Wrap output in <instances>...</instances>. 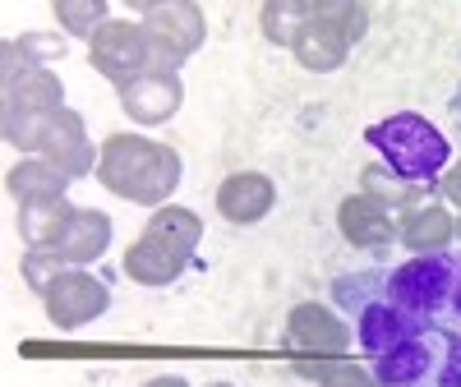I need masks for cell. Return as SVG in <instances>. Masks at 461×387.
<instances>
[{
  "label": "cell",
  "instance_id": "cell-1",
  "mask_svg": "<svg viewBox=\"0 0 461 387\" xmlns=\"http://www.w3.org/2000/svg\"><path fill=\"white\" fill-rule=\"evenodd\" d=\"M97 158V180L115 194L143 208H167L171 194L180 189L185 162L171 143L143 139V134H111Z\"/></svg>",
  "mask_w": 461,
  "mask_h": 387
},
{
  "label": "cell",
  "instance_id": "cell-2",
  "mask_svg": "<svg viewBox=\"0 0 461 387\" xmlns=\"http://www.w3.org/2000/svg\"><path fill=\"white\" fill-rule=\"evenodd\" d=\"M332 300L346 309V314H356V341L365 356H388L397 351L402 341H411L420 328V319H411L402 304H393L388 295V273H346L332 282Z\"/></svg>",
  "mask_w": 461,
  "mask_h": 387
},
{
  "label": "cell",
  "instance_id": "cell-3",
  "mask_svg": "<svg viewBox=\"0 0 461 387\" xmlns=\"http://www.w3.org/2000/svg\"><path fill=\"white\" fill-rule=\"evenodd\" d=\"M365 139L383 152L388 171H397L402 180H415V184H434V180L452 166V143H447V134H438L420 111H397V115H388V121L369 125Z\"/></svg>",
  "mask_w": 461,
  "mask_h": 387
},
{
  "label": "cell",
  "instance_id": "cell-4",
  "mask_svg": "<svg viewBox=\"0 0 461 387\" xmlns=\"http://www.w3.org/2000/svg\"><path fill=\"white\" fill-rule=\"evenodd\" d=\"M60 111H65L60 74L56 69H28V74L5 84V97H0V134H5V143L19 148V152H37L47 125Z\"/></svg>",
  "mask_w": 461,
  "mask_h": 387
},
{
  "label": "cell",
  "instance_id": "cell-5",
  "mask_svg": "<svg viewBox=\"0 0 461 387\" xmlns=\"http://www.w3.org/2000/svg\"><path fill=\"white\" fill-rule=\"evenodd\" d=\"M365 32H369V10L360 0H314L310 23H304L291 51L310 74H332L341 69L346 51L365 42Z\"/></svg>",
  "mask_w": 461,
  "mask_h": 387
},
{
  "label": "cell",
  "instance_id": "cell-6",
  "mask_svg": "<svg viewBox=\"0 0 461 387\" xmlns=\"http://www.w3.org/2000/svg\"><path fill=\"white\" fill-rule=\"evenodd\" d=\"M139 23L148 28V47H152L148 74H180V65L208 37V19L194 0H167V5L148 0V5H139Z\"/></svg>",
  "mask_w": 461,
  "mask_h": 387
},
{
  "label": "cell",
  "instance_id": "cell-7",
  "mask_svg": "<svg viewBox=\"0 0 461 387\" xmlns=\"http://www.w3.org/2000/svg\"><path fill=\"white\" fill-rule=\"evenodd\" d=\"M456 277H461V258L452 249L447 254H415V258H406L402 267L388 273V295H393V304L406 309L411 319L429 323V319L443 314V309H452Z\"/></svg>",
  "mask_w": 461,
  "mask_h": 387
},
{
  "label": "cell",
  "instance_id": "cell-8",
  "mask_svg": "<svg viewBox=\"0 0 461 387\" xmlns=\"http://www.w3.org/2000/svg\"><path fill=\"white\" fill-rule=\"evenodd\" d=\"M42 304H47V319L60 332H79L111 309V291H106L102 277L88 273V267H65V273L42 291Z\"/></svg>",
  "mask_w": 461,
  "mask_h": 387
},
{
  "label": "cell",
  "instance_id": "cell-9",
  "mask_svg": "<svg viewBox=\"0 0 461 387\" xmlns=\"http://www.w3.org/2000/svg\"><path fill=\"white\" fill-rule=\"evenodd\" d=\"M148 28L143 23H130V19H106L102 32L88 42V60L93 69L102 74V79H111L115 88L139 79V74H148Z\"/></svg>",
  "mask_w": 461,
  "mask_h": 387
},
{
  "label": "cell",
  "instance_id": "cell-10",
  "mask_svg": "<svg viewBox=\"0 0 461 387\" xmlns=\"http://www.w3.org/2000/svg\"><path fill=\"white\" fill-rule=\"evenodd\" d=\"M37 158H47V162H51L56 171H65L69 180H84V176H97V158H102V152H93V139H88L84 115L65 106L56 121L47 125Z\"/></svg>",
  "mask_w": 461,
  "mask_h": 387
},
{
  "label": "cell",
  "instance_id": "cell-11",
  "mask_svg": "<svg viewBox=\"0 0 461 387\" xmlns=\"http://www.w3.org/2000/svg\"><path fill=\"white\" fill-rule=\"evenodd\" d=\"M286 346L314 351V356H346L351 351V328H346V319H337L328 304L300 300L286 319Z\"/></svg>",
  "mask_w": 461,
  "mask_h": 387
},
{
  "label": "cell",
  "instance_id": "cell-12",
  "mask_svg": "<svg viewBox=\"0 0 461 387\" xmlns=\"http://www.w3.org/2000/svg\"><path fill=\"white\" fill-rule=\"evenodd\" d=\"M121 111L134 125H167L185 106V84L180 74H139V79L121 84Z\"/></svg>",
  "mask_w": 461,
  "mask_h": 387
},
{
  "label": "cell",
  "instance_id": "cell-13",
  "mask_svg": "<svg viewBox=\"0 0 461 387\" xmlns=\"http://www.w3.org/2000/svg\"><path fill=\"white\" fill-rule=\"evenodd\" d=\"M277 208V184L263 171H236L217 184V212L230 226H254Z\"/></svg>",
  "mask_w": 461,
  "mask_h": 387
},
{
  "label": "cell",
  "instance_id": "cell-14",
  "mask_svg": "<svg viewBox=\"0 0 461 387\" xmlns=\"http://www.w3.org/2000/svg\"><path fill=\"white\" fill-rule=\"evenodd\" d=\"M185 267H194V258H189L185 249H176L171 240L152 236V230H143V236L130 245V254H125V273H130V282L152 286V291L180 282V277H185Z\"/></svg>",
  "mask_w": 461,
  "mask_h": 387
},
{
  "label": "cell",
  "instance_id": "cell-15",
  "mask_svg": "<svg viewBox=\"0 0 461 387\" xmlns=\"http://www.w3.org/2000/svg\"><path fill=\"white\" fill-rule=\"evenodd\" d=\"M111 236H115V226H111L106 212H97V208H74L51 254H56L65 267H88V263H97V258L106 254Z\"/></svg>",
  "mask_w": 461,
  "mask_h": 387
},
{
  "label": "cell",
  "instance_id": "cell-16",
  "mask_svg": "<svg viewBox=\"0 0 461 387\" xmlns=\"http://www.w3.org/2000/svg\"><path fill=\"white\" fill-rule=\"evenodd\" d=\"M337 230L356 249H388L397 240V217L365 194H351V199L337 203Z\"/></svg>",
  "mask_w": 461,
  "mask_h": 387
},
{
  "label": "cell",
  "instance_id": "cell-17",
  "mask_svg": "<svg viewBox=\"0 0 461 387\" xmlns=\"http://www.w3.org/2000/svg\"><path fill=\"white\" fill-rule=\"evenodd\" d=\"M456 240V217L447 212V203H420L397 221V245L415 254H447V245Z\"/></svg>",
  "mask_w": 461,
  "mask_h": 387
},
{
  "label": "cell",
  "instance_id": "cell-18",
  "mask_svg": "<svg viewBox=\"0 0 461 387\" xmlns=\"http://www.w3.org/2000/svg\"><path fill=\"white\" fill-rule=\"evenodd\" d=\"M434 364V328L425 323L411 341H402L397 351L374 360V382L378 387H420Z\"/></svg>",
  "mask_w": 461,
  "mask_h": 387
},
{
  "label": "cell",
  "instance_id": "cell-19",
  "mask_svg": "<svg viewBox=\"0 0 461 387\" xmlns=\"http://www.w3.org/2000/svg\"><path fill=\"white\" fill-rule=\"evenodd\" d=\"M0 56H5V65H0V79H19V74L28 69H51V60L65 56V42L56 32H23V37H10L5 47H0Z\"/></svg>",
  "mask_w": 461,
  "mask_h": 387
},
{
  "label": "cell",
  "instance_id": "cell-20",
  "mask_svg": "<svg viewBox=\"0 0 461 387\" xmlns=\"http://www.w3.org/2000/svg\"><path fill=\"white\" fill-rule=\"evenodd\" d=\"M5 189H10V199H19V203H32V199H65L69 176L56 171L47 158H23V162L10 166Z\"/></svg>",
  "mask_w": 461,
  "mask_h": 387
},
{
  "label": "cell",
  "instance_id": "cell-21",
  "mask_svg": "<svg viewBox=\"0 0 461 387\" xmlns=\"http://www.w3.org/2000/svg\"><path fill=\"white\" fill-rule=\"evenodd\" d=\"M69 203L65 199H32V203H19V240L28 245V249H56V240H60V230H65V221H69Z\"/></svg>",
  "mask_w": 461,
  "mask_h": 387
},
{
  "label": "cell",
  "instance_id": "cell-22",
  "mask_svg": "<svg viewBox=\"0 0 461 387\" xmlns=\"http://www.w3.org/2000/svg\"><path fill=\"white\" fill-rule=\"evenodd\" d=\"M429 189L434 184H415V180H402L397 171H388V166H365L360 171V194L365 199H374V203H383V208H420V203H429Z\"/></svg>",
  "mask_w": 461,
  "mask_h": 387
},
{
  "label": "cell",
  "instance_id": "cell-23",
  "mask_svg": "<svg viewBox=\"0 0 461 387\" xmlns=\"http://www.w3.org/2000/svg\"><path fill=\"white\" fill-rule=\"evenodd\" d=\"M143 230H152V236H162V240H171L176 249H185L189 258L199 263V245H203V221H199V212H189V208H152V217H148V226Z\"/></svg>",
  "mask_w": 461,
  "mask_h": 387
},
{
  "label": "cell",
  "instance_id": "cell-24",
  "mask_svg": "<svg viewBox=\"0 0 461 387\" xmlns=\"http://www.w3.org/2000/svg\"><path fill=\"white\" fill-rule=\"evenodd\" d=\"M304 23H310V0H267L258 10V28L273 47H295Z\"/></svg>",
  "mask_w": 461,
  "mask_h": 387
},
{
  "label": "cell",
  "instance_id": "cell-25",
  "mask_svg": "<svg viewBox=\"0 0 461 387\" xmlns=\"http://www.w3.org/2000/svg\"><path fill=\"white\" fill-rule=\"evenodd\" d=\"M420 387H461V332L434 328V364Z\"/></svg>",
  "mask_w": 461,
  "mask_h": 387
},
{
  "label": "cell",
  "instance_id": "cell-26",
  "mask_svg": "<svg viewBox=\"0 0 461 387\" xmlns=\"http://www.w3.org/2000/svg\"><path fill=\"white\" fill-rule=\"evenodd\" d=\"M51 14H56V23L69 37H84V42H93V37L102 32V23L111 19L106 14V0H56Z\"/></svg>",
  "mask_w": 461,
  "mask_h": 387
},
{
  "label": "cell",
  "instance_id": "cell-27",
  "mask_svg": "<svg viewBox=\"0 0 461 387\" xmlns=\"http://www.w3.org/2000/svg\"><path fill=\"white\" fill-rule=\"evenodd\" d=\"M300 378H310L319 387H378L374 374H365L356 360H346V356H332V360H314V364H295Z\"/></svg>",
  "mask_w": 461,
  "mask_h": 387
},
{
  "label": "cell",
  "instance_id": "cell-28",
  "mask_svg": "<svg viewBox=\"0 0 461 387\" xmlns=\"http://www.w3.org/2000/svg\"><path fill=\"white\" fill-rule=\"evenodd\" d=\"M60 273H65V263H60L56 254H47V249H28V254H23V277H28V286H32L37 295H42Z\"/></svg>",
  "mask_w": 461,
  "mask_h": 387
},
{
  "label": "cell",
  "instance_id": "cell-29",
  "mask_svg": "<svg viewBox=\"0 0 461 387\" xmlns=\"http://www.w3.org/2000/svg\"><path fill=\"white\" fill-rule=\"evenodd\" d=\"M443 199H447L452 208H461V162H452V166L443 171Z\"/></svg>",
  "mask_w": 461,
  "mask_h": 387
},
{
  "label": "cell",
  "instance_id": "cell-30",
  "mask_svg": "<svg viewBox=\"0 0 461 387\" xmlns=\"http://www.w3.org/2000/svg\"><path fill=\"white\" fill-rule=\"evenodd\" d=\"M143 387H189L185 378H176V374H162V378H148Z\"/></svg>",
  "mask_w": 461,
  "mask_h": 387
},
{
  "label": "cell",
  "instance_id": "cell-31",
  "mask_svg": "<svg viewBox=\"0 0 461 387\" xmlns=\"http://www.w3.org/2000/svg\"><path fill=\"white\" fill-rule=\"evenodd\" d=\"M447 115H452V125L461 130V84H456V97H452V106H447Z\"/></svg>",
  "mask_w": 461,
  "mask_h": 387
},
{
  "label": "cell",
  "instance_id": "cell-32",
  "mask_svg": "<svg viewBox=\"0 0 461 387\" xmlns=\"http://www.w3.org/2000/svg\"><path fill=\"white\" fill-rule=\"evenodd\" d=\"M452 314L461 319V277H456V291H452Z\"/></svg>",
  "mask_w": 461,
  "mask_h": 387
},
{
  "label": "cell",
  "instance_id": "cell-33",
  "mask_svg": "<svg viewBox=\"0 0 461 387\" xmlns=\"http://www.w3.org/2000/svg\"><path fill=\"white\" fill-rule=\"evenodd\" d=\"M208 387H230V382H208Z\"/></svg>",
  "mask_w": 461,
  "mask_h": 387
},
{
  "label": "cell",
  "instance_id": "cell-34",
  "mask_svg": "<svg viewBox=\"0 0 461 387\" xmlns=\"http://www.w3.org/2000/svg\"><path fill=\"white\" fill-rule=\"evenodd\" d=\"M456 236H461V217H456Z\"/></svg>",
  "mask_w": 461,
  "mask_h": 387
}]
</instances>
